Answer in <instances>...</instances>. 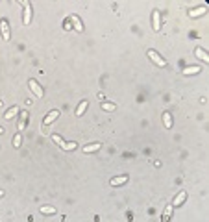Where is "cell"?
<instances>
[{
    "instance_id": "1",
    "label": "cell",
    "mask_w": 209,
    "mask_h": 222,
    "mask_svg": "<svg viewBox=\"0 0 209 222\" xmlns=\"http://www.w3.org/2000/svg\"><path fill=\"white\" fill-rule=\"evenodd\" d=\"M20 4L24 6V17H22V22H24V24H30V20H32V8H30V4L26 2V0H20Z\"/></svg>"
},
{
    "instance_id": "2",
    "label": "cell",
    "mask_w": 209,
    "mask_h": 222,
    "mask_svg": "<svg viewBox=\"0 0 209 222\" xmlns=\"http://www.w3.org/2000/svg\"><path fill=\"white\" fill-rule=\"evenodd\" d=\"M148 56H150V57L154 59V63H155V65H159V67H165V65H167V61L161 57L155 50H148Z\"/></svg>"
},
{
    "instance_id": "3",
    "label": "cell",
    "mask_w": 209,
    "mask_h": 222,
    "mask_svg": "<svg viewBox=\"0 0 209 222\" xmlns=\"http://www.w3.org/2000/svg\"><path fill=\"white\" fill-rule=\"evenodd\" d=\"M57 117H59V109H54V111H50V113L44 117L43 124H44V126H46V124H52V122H54V120H56Z\"/></svg>"
},
{
    "instance_id": "4",
    "label": "cell",
    "mask_w": 209,
    "mask_h": 222,
    "mask_svg": "<svg viewBox=\"0 0 209 222\" xmlns=\"http://www.w3.org/2000/svg\"><path fill=\"white\" fill-rule=\"evenodd\" d=\"M0 28H2V37H4V41H9V26H8V20H6V19H0Z\"/></svg>"
},
{
    "instance_id": "5",
    "label": "cell",
    "mask_w": 209,
    "mask_h": 222,
    "mask_svg": "<svg viewBox=\"0 0 209 222\" xmlns=\"http://www.w3.org/2000/svg\"><path fill=\"white\" fill-rule=\"evenodd\" d=\"M30 89L33 91V95H35V96H39V98H41V96L44 95V93H43V89L39 87V83H37L35 80H30Z\"/></svg>"
},
{
    "instance_id": "6",
    "label": "cell",
    "mask_w": 209,
    "mask_h": 222,
    "mask_svg": "<svg viewBox=\"0 0 209 222\" xmlns=\"http://www.w3.org/2000/svg\"><path fill=\"white\" fill-rule=\"evenodd\" d=\"M71 20H72V24H74L76 32H83V24H82V20L78 19V15H72V17H71Z\"/></svg>"
},
{
    "instance_id": "7",
    "label": "cell",
    "mask_w": 209,
    "mask_h": 222,
    "mask_svg": "<svg viewBox=\"0 0 209 222\" xmlns=\"http://www.w3.org/2000/svg\"><path fill=\"white\" fill-rule=\"evenodd\" d=\"M159 17H161V15H159V11H157V9H154V13H152V24H154V30H155V32L159 30Z\"/></svg>"
},
{
    "instance_id": "8",
    "label": "cell",
    "mask_w": 209,
    "mask_h": 222,
    "mask_svg": "<svg viewBox=\"0 0 209 222\" xmlns=\"http://www.w3.org/2000/svg\"><path fill=\"white\" fill-rule=\"evenodd\" d=\"M128 182V176H117V178H111V185H122Z\"/></svg>"
},
{
    "instance_id": "9",
    "label": "cell",
    "mask_w": 209,
    "mask_h": 222,
    "mask_svg": "<svg viewBox=\"0 0 209 222\" xmlns=\"http://www.w3.org/2000/svg\"><path fill=\"white\" fill-rule=\"evenodd\" d=\"M205 11H207V8H205V6H200V8H196V9H191L189 15H191V17H200V15H204Z\"/></svg>"
},
{
    "instance_id": "10",
    "label": "cell",
    "mask_w": 209,
    "mask_h": 222,
    "mask_svg": "<svg viewBox=\"0 0 209 222\" xmlns=\"http://www.w3.org/2000/svg\"><path fill=\"white\" fill-rule=\"evenodd\" d=\"M185 198H187V193L181 191V193L174 198V204H172V206H179V204H183V202H185Z\"/></svg>"
},
{
    "instance_id": "11",
    "label": "cell",
    "mask_w": 209,
    "mask_h": 222,
    "mask_svg": "<svg viewBox=\"0 0 209 222\" xmlns=\"http://www.w3.org/2000/svg\"><path fill=\"white\" fill-rule=\"evenodd\" d=\"M100 148H102V144H100V143H95V144H87V146L83 148V152L89 154V152H96V150H100Z\"/></svg>"
},
{
    "instance_id": "12",
    "label": "cell",
    "mask_w": 209,
    "mask_h": 222,
    "mask_svg": "<svg viewBox=\"0 0 209 222\" xmlns=\"http://www.w3.org/2000/svg\"><path fill=\"white\" fill-rule=\"evenodd\" d=\"M87 106H89V102H87V100L80 102V106H78V109H76V115H78V117H82V115H83V111L87 109Z\"/></svg>"
},
{
    "instance_id": "13",
    "label": "cell",
    "mask_w": 209,
    "mask_h": 222,
    "mask_svg": "<svg viewBox=\"0 0 209 222\" xmlns=\"http://www.w3.org/2000/svg\"><path fill=\"white\" fill-rule=\"evenodd\" d=\"M41 213L43 215H56V207H52V206H43L41 207Z\"/></svg>"
},
{
    "instance_id": "14",
    "label": "cell",
    "mask_w": 209,
    "mask_h": 222,
    "mask_svg": "<svg viewBox=\"0 0 209 222\" xmlns=\"http://www.w3.org/2000/svg\"><path fill=\"white\" fill-rule=\"evenodd\" d=\"M24 124H26V111H22V113H20V120H19V131L24 130Z\"/></svg>"
},
{
    "instance_id": "15",
    "label": "cell",
    "mask_w": 209,
    "mask_h": 222,
    "mask_svg": "<svg viewBox=\"0 0 209 222\" xmlns=\"http://www.w3.org/2000/svg\"><path fill=\"white\" fill-rule=\"evenodd\" d=\"M163 120H165V126H167V128L172 126V117H170L169 111H165V113H163Z\"/></svg>"
},
{
    "instance_id": "16",
    "label": "cell",
    "mask_w": 209,
    "mask_h": 222,
    "mask_svg": "<svg viewBox=\"0 0 209 222\" xmlns=\"http://www.w3.org/2000/svg\"><path fill=\"white\" fill-rule=\"evenodd\" d=\"M196 56H198V57H200L202 61H207V59H209V56H207V54H205V52H204V50H202L200 47L196 48Z\"/></svg>"
},
{
    "instance_id": "17",
    "label": "cell",
    "mask_w": 209,
    "mask_h": 222,
    "mask_svg": "<svg viewBox=\"0 0 209 222\" xmlns=\"http://www.w3.org/2000/svg\"><path fill=\"white\" fill-rule=\"evenodd\" d=\"M17 113H19V109H17V107H11V109L8 111V113H6V117H4V119H8V120H9V119H13Z\"/></svg>"
},
{
    "instance_id": "18",
    "label": "cell",
    "mask_w": 209,
    "mask_h": 222,
    "mask_svg": "<svg viewBox=\"0 0 209 222\" xmlns=\"http://www.w3.org/2000/svg\"><path fill=\"white\" fill-rule=\"evenodd\" d=\"M172 207H174V206H169V207L165 209V215H163V222H169V218H170V215H172Z\"/></svg>"
},
{
    "instance_id": "19",
    "label": "cell",
    "mask_w": 209,
    "mask_h": 222,
    "mask_svg": "<svg viewBox=\"0 0 209 222\" xmlns=\"http://www.w3.org/2000/svg\"><path fill=\"white\" fill-rule=\"evenodd\" d=\"M193 72H200V67H187L183 71V74H193Z\"/></svg>"
},
{
    "instance_id": "20",
    "label": "cell",
    "mask_w": 209,
    "mask_h": 222,
    "mask_svg": "<svg viewBox=\"0 0 209 222\" xmlns=\"http://www.w3.org/2000/svg\"><path fill=\"white\" fill-rule=\"evenodd\" d=\"M115 107H117V106L111 104V102H104V104H102V109H106V111H113Z\"/></svg>"
},
{
    "instance_id": "21",
    "label": "cell",
    "mask_w": 209,
    "mask_h": 222,
    "mask_svg": "<svg viewBox=\"0 0 209 222\" xmlns=\"http://www.w3.org/2000/svg\"><path fill=\"white\" fill-rule=\"evenodd\" d=\"M52 139H54V141H56V143H57V144L63 148V150H65V144H67V143H63V139H61L59 135H56V133H54V135H52Z\"/></svg>"
},
{
    "instance_id": "22",
    "label": "cell",
    "mask_w": 209,
    "mask_h": 222,
    "mask_svg": "<svg viewBox=\"0 0 209 222\" xmlns=\"http://www.w3.org/2000/svg\"><path fill=\"white\" fill-rule=\"evenodd\" d=\"M20 141H22L20 133H17V135H15V139H13V146H15V148H19V146H20Z\"/></svg>"
},
{
    "instance_id": "23",
    "label": "cell",
    "mask_w": 209,
    "mask_h": 222,
    "mask_svg": "<svg viewBox=\"0 0 209 222\" xmlns=\"http://www.w3.org/2000/svg\"><path fill=\"white\" fill-rule=\"evenodd\" d=\"M76 148V143H67L65 144V150H74Z\"/></svg>"
},
{
    "instance_id": "24",
    "label": "cell",
    "mask_w": 209,
    "mask_h": 222,
    "mask_svg": "<svg viewBox=\"0 0 209 222\" xmlns=\"http://www.w3.org/2000/svg\"><path fill=\"white\" fill-rule=\"evenodd\" d=\"M2 194H4V193H2V191H0V196H2Z\"/></svg>"
},
{
    "instance_id": "25",
    "label": "cell",
    "mask_w": 209,
    "mask_h": 222,
    "mask_svg": "<svg viewBox=\"0 0 209 222\" xmlns=\"http://www.w3.org/2000/svg\"><path fill=\"white\" fill-rule=\"evenodd\" d=\"M0 106H2V102H0Z\"/></svg>"
}]
</instances>
